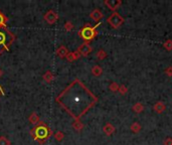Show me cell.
<instances>
[{"instance_id":"obj_15","label":"cell","mask_w":172,"mask_h":145,"mask_svg":"<svg viewBox=\"0 0 172 145\" xmlns=\"http://www.w3.org/2000/svg\"><path fill=\"white\" fill-rule=\"evenodd\" d=\"M119 85L116 83V82H113V83H111L110 84V86H109V89L112 91V92H117L118 90H119Z\"/></svg>"},{"instance_id":"obj_1","label":"cell","mask_w":172,"mask_h":145,"mask_svg":"<svg viewBox=\"0 0 172 145\" xmlns=\"http://www.w3.org/2000/svg\"><path fill=\"white\" fill-rule=\"evenodd\" d=\"M107 21H108V23L112 26L113 28H118L124 23V18L122 17L119 13L114 12L110 15L109 18L107 19Z\"/></svg>"},{"instance_id":"obj_5","label":"cell","mask_w":172,"mask_h":145,"mask_svg":"<svg viewBox=\"0 0 172 145\" xmlns=\"http://www.w3.org/2000/svg\"><path fill=\"white\" fill-rule=\"evenodd\" d=\"M44 19L47 20L48 23H51V24H52V23H55V22L56 21V19H57V15L53 12L52 10H51V11H48V12L45 14V16H44Z\"/></svg>"},{"instance_id":"obj_24","label":"cell","mask_w":172,"mask_h":145,"mask_svg":"<svg viewBox=\"0 0 172 145\" xmlns=\"http://www.w3.org/2000/svg\"><path fill=\"white\" fill-rule=\"evenodd\" d=\"M63 137V134L62 132H56L55 133V139L56 140H62Z\"/></svg>"},{"instance_id":"obj_12","label":"cell","mask_w":172,"mask_h":145,"mask_svg":"<svg viewBox=\"0 0 172 145\" xmlns=\"http://www.w3.org/2000/svg\"><path fill=\"white\" fill-rule=\"evenodd\" d=\"M132 109H133V111L135 113L139 114V113H141L144 110V105L141 104V103H136V104L133 106Z\"/></svg>"},{"instance_id":"obj_11","label":"cell","mask_w":172,"mask_h":145,"mask_svg":"<svg viewBox=\"0 0 172 145\" xmlns=\"http://www.w3.org/2000/svg\"><path fill=\"white\" fill-rule=\"evenodd\" d=\"M56 55L59 56V58H64V56H68V49L64 47H60L59 49L56 51Z\"/></svg>"},{"instance_id":"obj_8","label":"cell","mask_w":172,"mask_h":145,"mask_svg":"<svg viewBox=\"0 0 172 145\" xmlns=\"http://www.w3.org/2000/svg\"><path fill=\"white\" fill-rule=\"evenodd\" d=\"M103 131L105 132L106 135H112L115 132V127L111 123H107L103 128Z\"/></svg>"},{"instance_id":"obj_9","label":"cell","mask_w":172,"mask_h":145,"mask_svg":"<svg viewBox=\"0 0 172 145\" xmlns=\"http://www.w3.org/2000/svg\"><path fill=\"white\" fill-rule=\"evenodd\" d=\"M47 134V129L44 127H38L36 129V136L40 137V138H43Z\"/></svg>"},{"instance_id":"obj_17","label":"cell","mask_w":172,"mask_h":145,"mask_svg":"<svg viewBox=\"0 0 172 145\" xmlns=\"http://www.w3.org/2000/svg\"><path fill=\"white\" fill-rule=\"evenodd\" d=\"M97 56L99 60H104L106 56H107V53L105 51H103V49H100L98 52H97Z\"/></svg>"},{"instance_id":"obj_22","label":"cell","mask_w":172,"mask_h":145,"mask_svg":"<svg viewBox=\"0 0 172 145\" xmlns=\"http://www.w3.org/2000/svg\"><path fill=\"white\" fill-rule=\"evenodd\" d=\"M29 120L31 123H36V122L38 121V117L35 113H32L31 115H30V118H29Z\"/></svg>"},{"instance_id":"obj_19","label":"cell","mask_w":172,"mask_h":145,"mask_svg":"<svg viewBox=\"0 0 172 145\" xmlns=\"http://www.w3.org/2000/svg\"><path fill=\"white\" fill-rule=\"evenodd\" d=\"M0 145H10V142L6 137L1 136L0 137Z\"/></svg>"},{"instance_id":"obj_26","label":"cell","mask_w":172,"mask_h":145,"mask_svg":"<svg viewBox=\"0 0 172 145\" xmlns=\"http://www.w3.org/2000/svg\"><path fill=\"white\" fill-rule=\"evenodd\" d=\"M72 27H74V26H72L71 22H68V23L64 25V28H66L67 30H71V29H72Z\"/></svg>"},{"instance_id":"obj_14","label":"cell","mask_w":172,"mask_h":145,"mask_svg":"<svg viewBox=\"0 0 172 145\" xmlns=\"http://www.w3.org/2000/svg\"><path fill=\"white\" fill-rule=\"evenodd\" d=\"M81 56V55H80V53H79V52H74V53H68V60H70V62H72V60H76V59H78L79 58V56Z\"/></svg>"},{"instance_id":"obj_3","label":"cell","mask_w":172,"mask_h":145,"mask_svg":"<svg viewBox=\"0 0 172 145\" xmlns=\"http://www.w3.org/2000/svg\"><path fill=\"white\" fill-rule=\"evenodd\" d=\"M122 4L121 0H106L105 5L108 6L111 10H116L118 9Z\"/></svg>"},{"instance_id":"obj_2","label":"cell","mask_w":172,"mask_h":145,"mask_svg":"<svg viewBox=\"0 0 172 145\" xmlns=\"http://www.w3.org/2000/svg\"><path fill=\"white\" fill-rule=\"evenodd\" d=\"M82 36L84 37V39L86 40H91L92 39H94V36L96 35V30L95 27H90V26H87L82 30Z\"/></svg>"},{"instance_id":"obj_20","label":"cell","mask_w":172,"mask_h":145,"mask_svg":"<svg viewBox=\"0 0 172 145\" xmlns=\"http://www.w3.org/2000/svg\"><path fill=\"white\" fill-rule=\"evenodd\" d=\"M44 80H45V81H47V82H51L52 81V74H51V72H45V75H44Z\"/></svg>"},{"instance_id":"obj_10","label":"cell","mask_w":172,"mask_h":145,"mask_svg":"<svg viewBox=\"0 0 172 145\" xmlns=\"http://www.w3.org/2000/svg\"><path fill=\"white\" fill-rule=\"evenodd\" d=\"M103 72V68L100 66H95L92 68V74H93L95 77H99L101 76Z\"/></svg>"},{"instance_id":"obj_6","label":"cell","mask_w":172,"mask_h":145,"mask_svg":"<svg viewBox=\"0 0 172 145\" xmlns=\"http://www.w3.org/2000/svg\"><path fill=\"white\" fill-rule=\"evenodd\" d=\"M153 109H154L155 112L161 114V113H163L164 111H165L166 106H165V104H164L163 102L159 101V102H157V103H155L154 106H153Z\"/></svg>"},{"instance_id":"obj_4","label":"cell","mask_w":172,"mask_h":145,"mask_svg":"<svg viewBox=\"0 0 172 145\" xmlns=\"http://www.w3.org/2000/svg\"><path fill=\"white\" fill-rule=\"evenodd\" d=\"M91 52H92V48L88 44H84L79 48V53L84 56H87Z\"/></svg>"},{"instance_id":"obj_7","label":"cell","mask_w":172,"mask_h":145,"mask_svg":"<svg viewBox=\"0 0 172 145\" xmlns=\"http://www.w3.org/2000/svg\"><path fill=\"white\" fill-rule=\"evenodd\" d=\"M90 16H91V18L93 20H95V21H99L100 19H102V17H103V13L101 12L100 10L99 9H95L93 12H92L91 14H90Z\"/></svg>"},{"instance_id":"obj_25","label":"cell","mask_w":172,"mask_h":145,"mask_svg":"<svg viewBox=\"0 0 172 145\" xmlns=\"http://www.w3.org/2000/svg\"><path fill=\"white\" fill-rule=\"evenodd\" d=\"M164 145H172V138L168 137L167 139L164 140Z\"/></svg>"},{"instance_id":"obj_18","label":"cell","mask_w":172,"mask_h":145,"mask_svg":"<svg viewBox=\"0 0 172 145\" xmlns=\"http://www.w3.org/2000/svg\"><path fill=\"white\" fill-rule=\"evenodd\" d=\"M72 126H74V128L76 129V130H78V131L82 130V128H83V124L80 121H78V120H76L75 123L72 124Z\"/></svg>"},{"instance_id":"obj_13","label":"cell","mask_w":172,"mask_h":145,"mask_svg":"<svg viewBox=\"0 0 172 145\" xmlns=\"http://www.w3.org/2000/svg\"><path fill=\"white\" fill-rule=\"evenodd\" d=\"M131 130L133 133H138L141 130V125L138 123V122H135L131 125Z\"/></svg>"},{"instance_id":"obj_27","label":"cell","mask_w":172,"mask_h":145,"mask_svg":"<svg viewBox=\"0 0 172 145\" xmlns=\"http://www.w3.org/2000/svg\"><path fill=\"white\" fill-rule=\"evenodd\" d=\"M2 23H3V16L0 15V24H2Z\"/></svg>"},{"instance_id":"obj_16","label":"cell","mask_w":172,"mask_h":145,"mask_svg":"<svg viewBox=\"0 0 172 145\" xmlns=\"http://www.w3.org/2000/svg\"><path fill=\"white\" fill-rule=\"evenodd\" d=\"M163 47H164V48L166 49V51H168V52H170V51H172V40L171 39H168L165 44H163Z\"/></svg>"},{"instance_id":"obj_23","label":"cell","mask_w":172,"mask_h":145,"mask_svg":"<svg viewBox=\"0 0 172 145\" xmlns=\"http://www.w3.org/2000/svg\"><path fill=\"white\" fill-rule=\"evenodd\" d=\"M164 72L168 76V77H172V67H168L165 71H164Z\"/></svg>"},{"instance_id":"obj_21","label":"cell","mask_w":172,"mask_h":145,"mask_svg":"<svg viewBox=\"0 0 172 145\" xmlns=\"http://www.w3.org/2000/svg\"><path fill=\"white\" fill-rule=\"evenodd\" d=\"M127 91H128L127 87L124 86V85H121V86L119 87V90H118V92H119L121 95H125L126 93H127Z\"/></svg>"}]
</instances>
